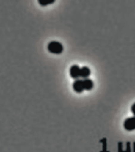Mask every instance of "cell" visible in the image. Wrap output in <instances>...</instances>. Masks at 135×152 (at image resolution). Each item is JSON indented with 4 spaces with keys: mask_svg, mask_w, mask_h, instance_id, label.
<instances>
[{
    "mask_svg": "<svg viewBox=\"0 0 135 152\" xmlns=\"http://www.w3.org/2000/svg\"><path fill=\"white\" fill-rule=\"evenodd\" d=\"M47 50L50 53L58 55L63 52L64 46L61 42L56 40H52L48 44Z\"/></svg>",
    "mask_w": 135,
    "mask_h": 152,
    "instance_id": "6da1fadb",
    "label": "cell"
},
{
    "mask_svg": "<svg viewBox=\"0 0 135 152\" xmlns=\"http://www.w3.org/2000/svg\"><path fill=\"white\" fill-rule=\"evenodd\" d=\"M91 75V70L87 66H84L80 68V77L82 80L89 78Z\"/></svg>",
    "mask_w": 135,
    "mask_h": 152,
    "instance_id": "5b68a950",
    "label": "cell"
},
{
    "mask_svg": "<svg viewBox=\"0 0 135 152\" xmlns=\"http://www.w3.org/2000/svg\"><path fill=\"white\" fill-rule=\"evenodd\" d=\"M131 110V112H132V113H133L134 116H135V103L132 104Z\"/></svg>",
    "mask_w": 135,
    "mask_h": 152,
    "instance_id": "ba28073f",
    "label": "cell"
},
{
    "mask_svg": "<svg viewBox=\"0 0 135 152\" xmlns=\"http://www.w3.org/2000/svg\"><path fill=\"white\" fill-rule=\"evenodd\" d=\"M72 87H73V89H74V91L76 93H81L83 92L84 90L83 80H81V79H78V80H76L74 81V82L73 83Z\"/></svg>",
    "mask_w": 135,
    "mask_h": 152,
    "instance_id": "277c9868",
    "label": "cell"
},
{
    "mask_svg": "<svg viewBox=\"0 0 135 152\" xmlns=\"http://www.w3.org/2000/svg\"><path fill=\"white\" fill-rule=\"evenodd\" d=\"M70 75L74 80L80 77V68L78 65H73L70 68Z\"/></svg>",
    "mask_w": 135,
    "mask_h": 152,
    "instance_id": "3957f363",
    "label": "cell"
},
{
    "mask_svg": "<svg viewBox=\"0 0 135 152\" xmlns=\"http://www.w3.org/2000/svg\"><path fill=\"white\" fill-rule=\"evenodd\" d=\"M123 127L127 131L135 130V116H132L126 119L123 123Z\"/></svg>",
    "mask_w": 135,
    "mask_h": 152,
    "instance_id": "7a4b0ae2",
    "label": "cell"
},
{
    "mask_svg": "<svg viewBox=\"0 0 135 152\" xmlns=\"http://www.w3.org/2000/svg\"><path fill=\"white\" fill-rule=\"evenodd\" d=\"M38 2H39V4L40 6L45 7V6H47V5L54 4L55 1L54 0H39Z\"/></svg>",
    "mask_w": 135,
    "mask_h": 152,
    "instance_id": "52a82bcc",
    "label": "cell"
},
{
    "mask_svg": "<svg viewBox=\"0 0 135 152\" xmlns=\"http://www.w3.org/2000/svg\"><path fill=\"white\" fill-rule=\"evenodd\" d=\"M83 84H84V90H87V91H91L93 88V86H94L93 81L90 78H87V79H85V80H83Z\"/></svg>",
    "mask_w": 135,
    "mask_h": 152,
    "instance_id": "8992f818",
    "label": "cell"
}]
</instances>
